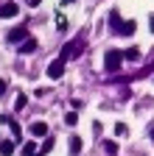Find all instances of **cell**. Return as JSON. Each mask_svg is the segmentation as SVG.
<instances>
[{"mask_svg": "<svg viewBox=\"0 0 154 156\" xmlns=\"http://www.w3.org/2000/svg\"><path fill=\"white\" fill-rule=\"evenodd\" d=\"M62 75H65V58H53V62L48 64V78H53V81H59Z\"/></svg>", "mask_w": 154, "mask_h": 156, "instance_id": "2", "label": "cell"}, {"mask_svg": "<svg viewBox=\"0 0 154 156\" xmlns=\"http://www.w3.org/2000/svg\"><path fill=\"white\" fill-rule=\"evenodd\" d=\"M51 148H53V140H51V136H48V140H45V142L39 145V153H36V156H42V153H48Z\"/></svg>", "mask_w": 154, "mask_h": 156, "instance_id": "15", "label": "cell"}, {"mask_svg": "<svg viewBox=\"0 0 154 156\" xmlns=\"http://www.w3.org/2000/svg\"><path fill=\"white\" fill-rule=\"evenodd\" d=\"M62 3H73V0H62Z\"/></svg>", "mask_w": 154, "mask_h": 156, "instance_id": "23", "label": "cell"}, {"mask_svg": "<svg viewBox=\"0 0 154 156\" xmlns=\"http://www.w3.org/2000/svg\"><path fill=\"white\" fill-rule=\"evenodd\" d=\"M25 103H28V98H25V95L20 92V95H17V101H14V109L20 112V109H25Z\"/></svg>", "mask_w": 154, "mask_h": 156, "instance_id": "14", "label": "cell"}, {"mask_svg": "<svg viewBox=\"0 0 154 156\" xmlns=\"http://www.w3.org/2000/svg\"><path fill=\"white\" fill-rule=\"evenodd\" d=\"M31 134H34V136H45V134H48V126L36 120V123H31Z\"/></svg>", "mask_w": 154, "mask_h": 156, "instance_id": "10", "label": "cell"}, {"mask_svg": "<svg viewBox=\"0 0 154 156\" xmlns=\"http://www.w3.org/2000/svg\"><path fill=\"white\" fill-rule=\"evenodd\" d=\"M65 123L67 126H76V123H79V114H76V112H67L65 114Z\"/></svg>", "mask_w": 154, "mask_h": 156, "instance_id": "16", "label": "cell"}, {"mask_svg": "<svg viewBox=\"0 0 154 156\" xmlns=\"http://www.w3.org/2000/svg\"><path fill=\"white\" fill-rule=\"evenodd\" d=\"M123 58H126V62H137V58H140V50L137 48H129V50H123Z\"/></svg>", "mask_w": 154, "mask_h": 156, "instance_id": "12", "label": "cell"}, {"mask_svg": "<svg viewBox=\"0 0 154 156\" xmlns=\"http://www.w3.org/2000/svg\"><path fill=\"white\" fill-rule=\"evenodd\" d=\"M148 25H151V34H154V14L148 17Z\"/></svg>", "mask_w": 154, "mask_h": 156, "instance_id": "21", "label": "cell"}, {"mask_svg": "<svg viewBox=\"0 0 154 156\" xmlns=\"http://www.w3.org/2000/svg\"><path fill=\"white\" fill-rule=\"evenodd\" d=\"M6 39H9V42H20V45H23L25 39H28V31H25V28H11V31L6 34Z\"/></svg>", "mask_w": 154, "mask_h": 156, "instance_id": "4", "label": "cell"}, {"mask_svg": "<svg viewBox=\"0 0 154 156\" xmlns=\"http://www.w3.org/2000/svg\"><path fill=\"white\" fill-rule=\"evenodd\" d=\"M56 28H59V31H65V28H67V20H65V14H56Z\"/></svg>", "mask_w": 154, "mask_h": 156, "instance_id": "17", "label": "cell"}, {"mask_svg": "<svg viewBox=\"0 0 154 156\" xmlns=\"http://www.w3.org/2000/svg\"><path fill=\"white\" fill-rule=\"evenodd\" d=\"M17 14H20V6H17V3H3V6H0V20H11Z\"/></svg>", "mask_w": 154, "mask_h": 156, "instance_id": "3", "label": "cell"}, {"mask_svg": "<svg viewBox=\"0 0 154 156\" xmlns=\"http://www.w3.org/2000/svg\"><path fill=\"white\" fill-rule=\"evenodd\" d=\"M121 62H123V50H107V58H104L107 73H115L121 67Z\"/></svg>", "mask_w": 154, "mask_h": 156, "instance_id": "1", "label": "cell"}, {"mask_svg": "<svg viewBox=\"0 0 154 156\" xmlns=\"http://www.w3.org/2000/svg\"><path fill=\"white\" fill-rule=\"evenodd\" d=\"M70 156H79L81 153V136H70Z\"/></svg>", "mask_w": 154, "mask_h": 156, "instance_id": "9", "label": "cell"}, {"mask_svg": "<svg viewBox=\"0 0 154 156\" xmlns=\"http://www.w3.org/2000/svg\"><path fill=\"white\" fill-rule=\"evenodd\" d=\"M3 123L11 128V134L17 136V140H20V136H23V128H20V123H17V120H11V117H3Z\"/></svg>", "mask_w": 154, "mask_h": 156, "instance_id": "8", "label": "cell"}, {"mask_svg": "<svg viewBox=\"0 0 154 156\" xmlns=\"http://www.w3.org/2000/svg\"><path fill=\"white\" fill-rule=\"evenodd\" d=\"M134 31H137V23H134V20H129V23H123V28H121V36H132Z\"/></svg>", "mask_w": 154, "mask_h": 156, "instance_id": "11", "label": "cell"}, {"mask_svg": "<svg viewBox=\"0 0 154 156\" xmlns=\"http://www.w3.org/2000/svg\"><path fill=\"white\" fill-rule=\"evenodd\" d=\"M151 140H154V126H151Z\"/></svg>", "mask_w": 154, "mask_h": 156, "instance_id": "22", "label": "cell"}, {"mask_svg": "<svg viewBox=\"0 0 154 156\" xmlns=\"http://www.w3.org/2000/svg\"><path fill=\"white\" fill-rule=\"evenodd\" d=\"M17 151V142L14 140H3V142H0V156H11Z\"/></svg>", "mask_w": 154, "mask_h": 156, "instance_id": "7", "label": "cell"}, {"mask_svg": "<svg viewBox=\"0 0 154 156\" xmlns=\"http://www.w3.org/2000/svg\"><path fill=\"white\" fill-rule=\"evenodd\" d=\"M104 151H107L109 156H115V153H118V145H115V142H104Z\"/></svg>", "mask_w": 154, "mask_h": 156, "instance_id": "19", "label": "cell"}, {"mask_svg": "<svg viewBox=\"0 0 154 156\" xmlns=\"http://www.w3.org/2000/svg\"><path fill=\"white\" fill-rule=\"evenodd\" d=\"M107 23H109V28H112L115 34H121V28H123V20H121V14L115 11V9L109 11V20H107Z\"/></svg>", "mask_w": 154, "mask_h": 156, "instance_id": "5", "label": "cell"}, {"mask_svg": "<svg viewBox=\"0 0 154 156\" xmlns=\"http://www.w3.org/2000/svg\"><path fill=\"white\" fill-rule=\"evenodd\" d=\"M23 153L25 156H36V153H39V151H36V142H25L23 145Z\"/></svg>", "mask_w": 154, "mask_h": 156, "instance_id": "13", "label": "cell"}, {"mask_svg": "<svg viewBox=\"0 0 154 156\" xmlns=\"http://www.w3.org/2000/svg\"><path fill=\"white\" fill-rule=\"evenodd\" d=\"M36 45H39V42H36L34 36H28L25 42L20 45V53H23V56H28V53H34V50H36Z\"/></svg>", "mask_w": 154, "mask_h": 156, "instance_id": "6", "label": "cell"}, {"mask_svg": "<svg viewBox=\"0 0 154 156\" xmlns=\"http://www.w3.org/2000/svg\"><path fill=\"white\" fill-rule=\"evenodd\" d=\"M126 123H115V134H118V136H126Z\"/></svg>", "mask_w": 154, "mask_h": 156, "instance_id": "18", "label": "cell"}, {"mask_svg": "<svg viewBox=\"0 0 154 156\" xmlns=\"http://www.w3.org/2000/svg\"><path fill=\"white\" fill-rule=\"evenodd\" d=\"M6 92V81H3V78H0V95H3Z\"/></svg>", "mask_w": 154, "mask_h": 156, "instance_id": "20", "label": "cell"}]
</instances>
